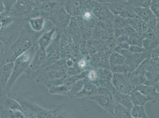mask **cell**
Wrapping results in <instances>:
<instances>
[{
    "instance_id": "10",
    "label": "cell",
    "mask_w": 159,
    "mask_h": 118,
    "mask_svg": "<svg viewBox=\"0 0 159 118\" xmlns=\"http://www.w3.org/2000/svg\"><path fill=\"white\" fill-rule=\"evenodd\" d=\"M60 40V34L57 32L56 37L46 49L47 57L44 64L45 68L54 64L61 59Z\"/></svg>"
},
{
    "instance_id": "30",
    "label": "cell",
    "mask_w": 159,
    "mask_h": 118,
    "mask_svg": "<svg viewBox=\"0 0 159 118\" xmlns=\"http://www.w3.org/2000/svg\"><path fill=\"white\" fill-rule=\"evenodd\" d=\"M1 118H25L22 112L19 111L5 110L0 107Z\"/></svg>"
},
{
    "instance_id": "45",
    "label": "cell",
    "mask_w": 159,
    "mask_h": 118,
    "mask_svg": "<svg viewBox=\"0 0 159 118\" xmlns=\"http://www.w3.org/2000/svg\"><path fill=\"white\" fill-rule=\"evenodd\" d=\"M86 47L88 52L91 56H93L95 53L98 52L94 46L91 44L90 42L89 41H88V43L86 44Z\"/></svg>"
},
{
    "instance_id": "19",
    "label": "cell",
    "mask_w": 159,
    "mask_h": 118,
    "mask_svg": "<svg viewBox=\"0 0 159 118\" xmlns=\"http://www.w3.org/2000/svg\"><path fill=\"white\" fill-rule=\"evenodd\" d=\"M152 51L133 54L129 64L131 73L133 72L146 59L150 58Z\"/></svg>"
},
{
    "instance_id": "37",
    "label": "cell",
    "mask_w": 159,
    "mask_h": 118,
    "mask_svg": "<svg viewBox=\"0 0 159 118\" xmlns=\"http://www.w3.org/2000/svg\"><path fill=\"white\" fill-rule=\"evenodd\" d=\"M113 22V27L116 29L124 28L128 25L127 21L125 18L120 16H117L116 18H115Z\"/></svg>"
},
{
    "instance_id": "8",
    "label": "cell",
    "mask_w": 159,
    "mask_h": 118,
    "mask_svg": "<svg viewBox=\"0 0 159 118\" xmlns=\"http://www.w3.org/2000/svg\"><path fill=\"white\" fill-rule=\"evenodd\" d=\"M129 74H113L112 84L117 91L123 94L129 95L135 89L129 77Z\"/></svg>"
},
{
    "instance_id": "11",
    "label": "cell",
    "mask_w": 159,
    "mask_h": 118,
    "mask_svg": "<svg viewBox=\"0 0 159 118\" xmlns=\"http://www.w3.org/2000/svg\"><path fill=\"white\" fill-rule=\"evenodd\" d=\"M38 8L43 18L47 19L52 14L63 6L64 1H38Z\"/></svg>"
},
{
    "instance_id": "32",
    "label": "cell",
    "mask_w": 159,
    "mask_h": 118,
    "mask_svg": "<svg viewBox=\"0 0 159 118\" xmlns=\"http://www.w3.org/2000/svg\"><path fill=\"white\" fill-rule=\"evenodd\" d=\"M131 115L132 118H148L144 106H134L131 110Z\"/></svg>"
},
{
    "instance_id": "27",
    "label": "cell",
    "mask_w": 159,
    "mask_h": 118,
    "mask_svg": "<svg viewBox=\"0 0 159 118\" xmlns=\"http://www.w3.org/2000/svg\"><path fill=\"white\" fill-rule=\"evenodd\" d=\"M114 116L116 118H132L130 111L116 102Z\"/></svg>"
},
{
    "instance_id": "17",
    "label": "cell",
    "mask_w": 159,
    "mask_h": 118,
    "mask_svg": "<svg viewBox=\"0 0 159 118\" xmlns=\"http://www.w3.org/2000/svg\"><path fill=\"white\" fill-rule=\"evenodd\" d=\"M110 90L112 93L115 101L131 111L134 105L129 95L123 94L117 91L114 86Z\"/></svg>"
},
{
    "instance_id": "31",
    "label": "cell",
    "mask_w": 159,
    "mask_h": 118,
    "mask_svg": "<svg viewBox=\"0 0 159 118\" xmlns=\"http://www.w3.org/2000/svg\"><path fill=\"white\" fill-rule=\"evenodd\" d=\"M66 103L60 105L54 110V118H74L67 110Z\"/></svg>"
},
{
    "instance_id": "35",
    "label": "cell",
    "mask_w": 159,
    "mask_h": 118,
    "mask_svg": "<svg viewBox=\"0 0 159 118\" xmlns=\"http://www.w3.org/2000/svg\"><path fill=\"white\" fill-rule=\"evenodd\" d=\"M69 89V88L63 84L61 86L50 88L48 90L51 94L67 96Z\"/></svg>"
},
{
    "instance_id": "26",
    "label": "cell",
    "mask_w": 159,
    "mask_h": 118,
    "mask_svg": "<svg viewBox=\"0 0 159 118\" xmlns=\"http://www.w3.org/2000/svg\"><path fill=\"white\" fill-rule=\"evenodd\" d=\"M86 80V77L85 78L78 80L74 83L69 88L67 96L71 99L75 98L76 95L79 93L83 89L85 82Z\"/></svg>"
},
{
    "instance_id": "41",
    "label": "cell",
    "mask_w": 159,
    "mask_h": 118,
    "mask_svg": "<svg viewBox=\"0 0 159 118\" xmlns=\"http://www.w3.org/2000/svg\"><path fill=\"white\" fill-rule=\"evenodd\" d=\"M2 1L5 8L6 15L10 16V12L14 4L16 2V1L15 0V1Z\"/></svg>"
},
{
    "instance_id": "46",
    "label": "cell",
    "mask_w": 159,
    "mask_h": 118,
    "mask_svg": "<svg viewBox=\"0 0 159 118\" xmlns=\"http://www.w3.org/2000/svg\"><path fill=\"white\" fill-rule=\"evenodd\" d=\"M153 61L158 63L159 61V48L157 47L152 51L151 57Z\"/></svg>"
},
{
    "instance_id": "3",
    "label": "cell",
    "mask_w": 159,
    "mask_h": 118,
    "mask_svg": "<svg viewBox=\"0 0 159 118\" xmlns=\"http://www.w3.org/2000/svg\"><path fill=\"white\" fill-rule=\"evenodd\" d=\"M66 61V59H60L54 64L45 67L36 78V81L44 84L64 77L67 74Z\"/></svg>"
},
{
    "instance_id": "21",
    "label": "cell",
    "mask_w": 159,
    "mask_h": 118,
    "mask_svg": "<svg viewBox=\"0 0 159 118\" xmlns=\"http://www.w3.org/2000/svg\"><path fill=\"white\" fill-rule=\"evenodd\" d=\"M56 32L55 28L53 27L50 31L43 33L40 36L37 44L41 49L46 50L51 44L53 36Z\"/></svg>"
},
{
    "instance_id": "12",
    "label": "cell",
    "mask_w": 159,
    "mask_h": 118,
    "mask_svg": "<svg viewBox=\"0 0 159 118\" xmlns=\"http://www.w3.org/2000/svg\"><path fill=\"white\" fill-rule=\"evenodd\" d=\"M14 63L0 66V97L6 95L7 83L11 75Z\"/></svg>"
},
{
    "instance_id": "4",
    "label": "cell",
    "mask_w": 159,
    "mask_h": 118,
    "mask_svg": "<svg viewBox=\"0 0 159 118\" xmlns=\"http://www.w3.org/2000/svg\"><path fill=\"white\" fill-rule=\"evenodd\" d=\"M24 21H15L7 27L0 29V41L3 44L6 51L11 47L24 30Z\"/></svg>"
},
{
    "instance_id": "29",
    "label": "cell",
    "mask_w": 159,
    "mask_h": 118,
    "mask_svg": "<svg viewBox=\"0 0 159 118\" xmlns=\"http://www.w3.org/2000/svg\"><path fill=\"white\" fill-rule=\"evenodd\" d=\"M109 62L111 67L112 66L127 64L126 59L119 53L112 52L110 56Z\"/></svg>"
},
{
    "instance_id": "2",
    "label": "cell",
    "mask_w": 159,
    "mask_h": 118,
    "mask_svg": "<svg viewBox=\"0 0 159 118\" xmlns=\"http://www.w3.org/2000/svg\"><path fill=\"white\" fill-rule=\"evenodd\" d=\"M36 48L37 44L18 57L14 62L12 72L7 84V94L10 93L18 78L23 73H25L28 68L35 54Z\"/></svg>"
},
{
    "instance_id": "18",
    "label": "cell",
    "mask_w": 159,
    "mask_h": 118,
    "mask_svg": "<svg viewBox=\"0 0 159 118\" xmlns=\"http://www.w3.org/2000/svg\"><path fill=\"white\" fill-rule=\"evenodd\" d=\"M134 90L141 92L150 100L159 99V90L154 86L140 84L136 86Z\"/></svg>"
},
{
    "instance_id": "23",
    "label": "cell",
    "mask_w": 159,
    "mask_h": 118,
    "mask_svg": "<svg viewBox=\"0 0 159 118\" xmlns=\"http://www.w3.org/2000/svg\"><path fill=\"white\" fill-rule=\"evenodd\" d=\"M0 107L5 110L19 111L23 113V109L19 103L15 99L7 95L2 101Z\"/></svg>"
},
{
    "instance_id": "38",
    "label": "cell",
    "mask_w": 159,
    "mask_h": 118,
    "mask_svg": "<svg viewBox=\"0 0 159 118\" xmlns=\"http://www.w3.org/2000/svg\"><path fill=\"white\" fill-rule=\"evenodd\" d=\"M143 40L141 36L135 33L129 36L128 43L130 45H137L142 47Z\"/></svg>"
},
{
    "instance_id": "42",
    "label": "cell",
    "mask_w": 159,
    "mask_h": 118,
    "mask_svg": "<svg viewBox=\"0 0 159 118\" xmlns=\"http://www.w3.org/2000/svg\"><path fill=\"white\" fill-rule=\"evenodd\" d=\"M156 17H159V1H151L149 8Z\"/></svg>"
},
{
    "instance_id": "16",
    "label": "cell",
    "mask_w": 159,
    "mask_h": 118,
    "mask_svg": "<svg viewBox=\"0 0 159 118\" xmlns=\"http://www.w3.org/2000/svg\"><path fill=\"white\" fill-rule=\"evenodd\" d=\"M83 1H64L63 8L71 18L80 16L83 10Z\"/></svg>"
},
{
    "instance_id": "14",
    "label": "cell",
    "mask_w": 159,
    "mask_h": 118,
    "mask_svg": "<svg viewBox=\"0 0 159 118\" xmlns=\"http://www.w3.org/2000/svg\"><path fill=\"white\" fill-rule=\"evenodd\" d=\"M87 100H93L100 106L105 112L114 116L116 102L114 98H109L105 96L93 95L88 98Z\"/></svg>"
},
{
    "instance_id": "13",
    "label": "cell",
    "mask_w": 159,
    "mask_h": 118,
    "mask_svg": "<svg viewBox=\"0 0 159 118\" xmlns=\"http://www.w3.org/2000/svg\"><path fill=\"white\" fill-rule=\"evenodd\" d=\"M110 52H102L95 53L92 56L91 59V65L95 69H107L111 70L110 65L109 58L111 54Z\"/></svg>"
},
{
    "instance_id": "34",
    "label": "cell",
    "mask_w": 159,
    "mask_h": 118,
    "mask_svg": "<svg viewBox=\"0 0 159 118\" xmlns=\"http://www.w3.org/2000/svg\"><path fill=\"white\" fill-rule=\"evenodd\" d=\"M91 44L94 46L98 52L106 51L107 50V47L105 41L99 39L98 38L93 37L92 39L89 40Z\"/></svg>"
},
{
    "instance_id": "1",
    "label": "cell",
    "mask_w": 159,
    "mask_h": 118,
    "mask_svg": "<svg viewBox=\"0 0 159 118\" xmlns=\"http://www.w3.org/2000/svg\"><path fill=\"white\" fill-rule=\"evenodd\" d=\"M44 32V30L36 32L32 30H23L15 42L6 51L1 66L14 63L18 57L37 44L40 36Z\"/></svg>"
},
{
    "instance_id": "49",
    "label": "cell",
    "mask_w": 159,
    "mask_h": 118,
    "mask_svg": "<svg viewBox=\"0 0 159 118\" xmlns=\"http://www.w3.org/2000/svg\"></svg>"
},
{
    "instance_id": "40",
    "label": "cell",
    "mask_w": 159,
    "mask_h": 118,
    "mask_svg": "<svg viewBox=\"0 0 159 118\" xmlns=\"http://www.w3.org/2000/svg\"><path fill=\"white\" fill-rule=\"evenodd\" d=\"M76 67L79 69L81 72L87 70L88 67L89 66V62L85 58H81L76 64Z\"/></svg>"
},
{
    "instance_id": "28",
    "label": "cell",
    "mask_w": 159,
    "mask_h": 118,
    "mask_svg": "<svg viewBox=\"0 0 159 118\" xmlns=\"http://www.w3.org/2000/svg\"><path fill=\"white\" fill-rule=\"evenodd\" d=\"M46 19L40 18L32 19L27 20L30 23L32 31L36 32H40L43 31Z\"/></svg>"
},
{
    "instance_id": "24",
    "label": "cell",
    "mask_w": 159,
    "mask_h": 118,
    "mask_svg": "<svg viewBox=\"0 0 159 118\" xmlns=\"http://www.w3.org/2000/svg\"><path fill=\"white\" fill-rule=\"evenodd\" d=\"M136 15L139 16L145 22H148L156 18L149 8H141L130 6Z\"/></svg>"
},
{
    "instance_id": "48",
    "label": "cell",
    "mask_w": 159,
    "mask_h": 118,
    "mask_svg": "<svg viewBox=\"0 0 159 118\" xmlns=\"http://www.w3.org/2000/svg\"><path fill=\"white\" fill-rule=\"evenodd\" d=\"M6 11L5 8L4 6L2 1L0 0V17L4 15Z\"/></svg>"
},
{
    "instance_id": "5",
    "label": "cell",
    "mask_w": 159,
    "mask_h": 118,
    "mask_svg": "<svg viewBox=\"0 0 159 118\" xmlns=\"http://www.w3.org/2000/svg\"><path fill=\"white\" fill-rule=\"evenodd\" d=\"M7 95L15 99L18 102L23 109V113L34 114L37 117L45 109L36 103L34 100L26 93L21 92L9 93Z\"/></svg>"
},
{
    "instance_id": "47",
    "label": "cell",
    "mask_w": 159,
    "mask_h": 118,
    "mask_svg": "<svg viewBox=\"0 0 159 118\" xmlns=\"http://www.w3.org/2000/svg\"><path fill=\"white\" fill-rule=\"evenodd\" d=\"M6 50L3 44L0 41V66L2 64Z\"/></svg>"
},
{
    "instance_id": "44",
    "label": "cell",
    "mask_w": 159,
    "mask_h": 118,
    "mask_svg": "<svg viewBox=\"0 0 159 118\" xmlns=\"http://www.w3.org/2000/svg\"><path fill=\"white\" fill-rule=\"evenodd\" d=\"M131 53L133 54L135 53H140L145 52L147 51L145 49L143 48V47H140V46L137 45H130V46L129 50Z\"/></svg>"
},
{
    "instance_id": "15",
    "label": "cell",
    "mask_w": 159,
    "mask_h": 118,
    "mask_svg": "<svg viewBox=\"0 0 159 118\" xmlns=\"http://www.w3.org/2000/svg\"><path fill=\"white\" fill-rule=\"evenodd\" d=\"M92 11L93 15L103 22H112L115 18V16L112 13L103 5L95 4Z\"/></svg>"
},
{
    "instance_id": "36",
    "label": "cell",
    "mask_w": 159,
    "mask_h": 118,
    "mask_svg": "<svg viewBox=\"0 0 159 118\" xmlns=\"http://www.w3.org/2000/svg\"><path fill=\"white\" fill-rule=\"evenodd\" d=\"M158 43L154 40L147 38L143 40L142 47L147 51H152L158 47Z\"/></svg>"
},
{
    "instance_id": "9",
    "label": "cell",
    "mask_w": 159,
    "mask_h": 118,
    "mask_svg": "<svg viewBox=\"0 0 159 118\" xmlns=\"http://www.w3.org/2000/svg\"><path fill=\"white\" fill-rule=\"evenodd\" d=\"M71 18L62 6L58 11L50 15L47 19L52 23L56 32H60L68 27Z\"/></svg>"
},
{
    "instance_id": "7",
    "label": "cell",
    "mask_w": 159,
    "mask_h": 118,
    "mask_svg": "<svg viewBox=\"0 0 159 118\" xmlns=\"http://www.w3.org/2000/svg\"><path fill=\"white\" fill-rule=\"evenodd\" d=\"M38 5V1L18 0L11 10V15L23 21V17L34 11Z\"/></svg>"
},
{
    "instance_id": "39",
    "label": "cell",
    "mask_w": 159,
    "mask_h": 118,
    "mask_svg": "<svg viewBox=\"0 0 159 118\" xmlns=\"http://www.w3.org/2000/svg\"><path fill=\"white\" fill-rule=\"evenodd\" d=\"M86 78L89 81L95 84L99 80V73L98 69H92L89 70Z\"/></svg>"
},
{
    "instance_id": "25",
    "label": "cell",
    "mask_w": 159,
    "mask_h": 118,
    "mask_svg": "<svg viewBox=\"0 0 159 118\" xmlns=\"http://www.w3.org/2000/svg\"><path fill=\"white\" fill-rule=\"evenodd\" d=\"M129 95L134 106H144L147 102L150 101L138 91L133 90Z\"/></svg>"
},
{
    "instance_id": "6",
    "label": "cell",
    "mask_w": 159,
    "mask_h": 118,
    "mask_svg": "<svg viewBox=\"0 0 159 118\" xmlns=\"http://www.w3.org/2000/svg\"><path fill=\"white\" fill-rule=\"evenodd\" d=\"M47 57L46 50L41 49L37 44L35 54L25 73L30 80L36 79L45 68L44 64Z\"/></svg>"
},
{
    "instance_id": "22",
    "label": "cell",
    "mask_w": 159,
    "mask_h": 118,
    "mask_svg": "<svg viewBox=\"0 0 159 118\" xmlns=\"http://www.w3.org/2000/svg\"><path fill=\"white\" fill-rule=\"evenodd\" d=\"M68 28L73 42L77 44L81 43L82 38L80 29L77 22L74 19L71 18Z\"/></svg>"
},
{
    "instance_id": "43",
    "label": "cell",
    "mask_w": 159,
    "mask_h": 118,
    "mask_svg": "<svg viewBox=\"0 0 159 118\" xmlns=\"http://www.w3.org/2000/svg\"><path fill=\"white\" fill-rule=\"evenodd\" d=\"M105 43L107 48L111 50L114 49L118 44V42L117 40L115 39L112 38V37L109 38V39L105 41Z\"/></svg>"
},
{
    "instance_id": "20",
    "label": "cell",
    "mask_w": 159,
    "mask_h": 118,
    "mask_svg": "<svg viewBox=\"0 0 159 118\" xmlns=\"http://www.w3.org/2000/svg\"><path fill=\"white\" fill-rule=\"evenodd\" d=\"M97 87L94 83L89 81L86 78V80L83 89L76 95L75 98H79L83 100H87L88 98L93 95Z\"/></svg>"
},
{
    "instance_id": "33",
    "label": "cell",
    "mask_w": 159,
    "mask_h": 118,
    "mask_svg": "<svg viewBox=\"0 0 159 118\" xmlns=\"http://www.w3.org/2000/svg\"><path fill=\"white\" fill-rule=\"evenodd\" d=\"M151 1L142 0V1H129L125 2V5L134 7L149 8Z\"/></svg>"
}]
</instances>
